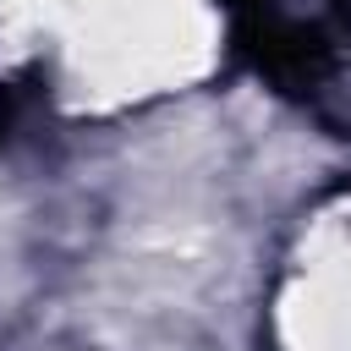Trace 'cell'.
Here are the masks:
<instances>
[{
	"instance_id": "1",
	"label": "cell",
	"mask_w": 351,
	"mask_h": 351,
	"mask_svg": "<svg viewBox=\"0 0 351 351\" xmlns=\"http://www.w3.org/2000/svg\"><path fill=\"white\" fill-rule=\"evenodd\" d=\"M225 5L241 55L291 93L324 82L351 33V0H225Z\"/></svg>"
},
{
	"instance_id": "2",
	"label": "cell",
	"mask_w": 351,
	"mask_h": 351,
	"mask_svg": "<svg viewBox=\"0 0 351 351\" xmlns=\"http://www.w3.org/2000/svg\"><path fill=\"white\" fill-rule=\"evenodd\" d=\"M33 110H38V93H33L27 82H5V88H0V148L27 126Z\"/></svg>"
}]
</instances>
